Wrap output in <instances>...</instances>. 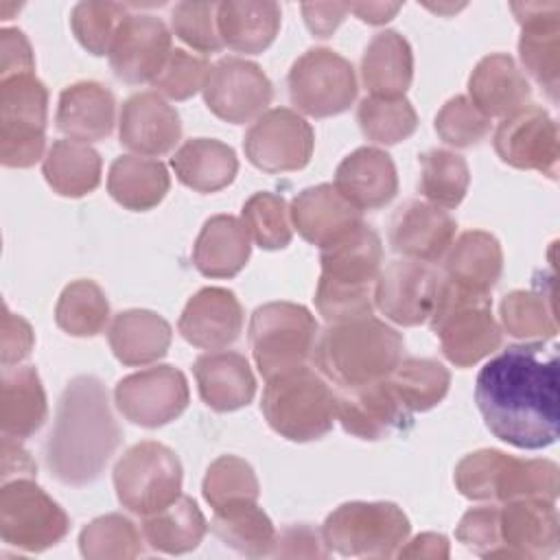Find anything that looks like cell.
<instances>
[{
    "label": "cell",
    "instance_id": "6da1fadb",
    "mask_svg": "<svg viewBox=\"0 0 560 560\" xmlns=\"http://www.w3.org/2000/svg\"><path fill=\"white\" fill-rule=\"evenodd\" d=\"M477 409L494 438L516 448L558 440V354L542 341L508 346L477 374Z\"/></svg>",
    "mask_w": 560,
    "mask_h": 560
},
{
    "label": "cell",
    "instance_id": "7a4b0ae2",
    "mask_svg": "<svg viewBox=\"0 0 560 560\" xmlns=\"http://www.w3.org/2000/svg\"><path fill=\"white\" fill-rule=\"evenodd\" d=\"M120 438L105 385L92 374H79L59 396L44 444L46 466L66 486H88L101 477Z\"/></svg>",
    "mask_w": 560,
    "mask_h": 560
},
{
    "label": "cell",
    "instance_id": "3957f363",
    "mask_svg": "<svg viewBox=\"0 0 560 560\" xmlns=\"http://www.w3.org/2000/svg\"><path fill=\"white\" fill-rule=\"evenodd\" d=\"M402 335L374 315L332 322L317 337L313 359L319 372L341 385L354 387L381 381L400 363Z\"/></svg>",
    "mask_w": 560,
    "mask_h": 560
},
{
    "label": "cell",
    "instance_id": "277c9868",
    "mask_svg": "<svg viewBox=\"0 0 560 560\" xmlns=\"http://www.w3.org/2000/svg\"><path fill=\"white\" fill-rule=\"evenodd\" d=\"M319 252L322 273L315 291L319 315L328 324L372 315L374 282L383 262L381 236L368 223H361L354 232Z\"/></svg>",
    "mask_w": 560,
    "mask_h": 560
},
{
    "label": "cell",
    "instance_id": "5b68a950",
    "mask_svg": "<svg viewBox=\"0 0 560 560\" xmlns=\"http://www.w3.org/2000/svg\"><path fill=\"white\" fill-rule=\"evenodd\" d=\"M453 481L459 494L472 501H556L560 472L551 459H521L497 448H479L459 459Z\"/></svg>",
    "mask_w": 560,
    "mask_h": 560
},
{
    "label": "cell",
    "instance_id": "8992f818",
    "mask_svg": "<svg viewBox=\"0 0 560 560\" xmlns=\"http://www.w3.org/2000/svg\"><path fill=\"white\" fill-rule=\"evenodd\" d=\"M260 411L278 435L291 442H313L332 429L337 394L322 374L300 365L267 381Z\"/></svg>",
    "mask_w": 560,
    "mask_h": 560
},
{
    "label": "cell",
    "instance_id": "52a82bcc",
    "mask_svg": "<svg viewBox=\"0 0 560 560\" xmlns=\"http://www.w3.org/2000/svg\"><path fill=\"white\" fill-rule=\"evenodd\" d=\"M429 324L455 368H470L501 346L490 295L466 291L446 278L438 282Z\"/></svg>",
    "mask_w": 560,
    "mask_h": 560
},
{
    "label": "cell",
    "instance_id": "ba28073f",
    "mask_svg": "<svg viewBox=\"0 0 560 560\" xmlns=\"http://www.w3.org/2000/svg\"><path fill=\"white\" fill-rule=\"evenodd\" d=\"M409 529L407 514L392 501H348L326 516L322 538L346 558H392Z\"/></svg>",
    "mask_w": 560,
    "mask_h": 560
},
{
    "label": "cell",
    "instance_id": "9c48e42d",
    "mask_svg": "<svg viewBox=\"0 0 560 560\" xmlns=\"http://www.w3.org/2000/svg\"><path fill=\"white\" fill-rule=\"evenodd\" d=\"M249 350L265 381L306 365L313 357L319 326L315 315L295 302H267L252 313Z\"/></svg>",
    "mask_w": 560,
    "mask_h": 560
},
{
    "label": "cell",
    "instance_id": "30bf717a",
    "mask_svg": "<svg viewBox=\"0 0 560 560\" xmlns=\"http://www.w3.org/2000/svg\"><path fill=\"white\" fill-rule=\"evenodd\" d=\"M48 120V90L33 74L0 79V162L28 168L44 158Z\"/></svg>",
    "mask_w": 560,
    "mask_h": 560
},
{
    "label": "cell",
    "instance_id": "8fae6325",
    "mask_svg": "<svg viewBox=\"0 0 560 560\" xmlns=\"http://www.w3.org/2000/svg\"><path fill=\"white\" fill-rule=\"evenodd\" d=\"M184 470L173 448L144 440L129 446L114 466L118 503L138 516L164 510L182 494Z\"/></svg>",
    "mask_w": 560,
    "mask_h": 560
},
{
    "label": "cell",
    "instance_id": "7c38bea8",
    "mask_svg": "<svg viewBox=\"0 0 560 560\" xmlns=\"http://www.w3.org/2000/svg\"><path fill=\"white\" fill-rule=\"evenodd\" d=\"M291 105L306 116H337L357 98V74L352 63L332 48H308L287 74Z\"/></svg>",
    "mask_w": 560,
    "mask_h": 560
},
{
    "label": "cell",
    "instance_id": "4fadbf2b",
    "mask_svg": "<svg viewBox=\"0 0 560 560\" xmlns=\"http://www.w3.org/2000/svg\"><path fill=\"white\" fill-rule=\"evenodd\" d=\"M70 529L63 508L52 501L33 477L4 481L0 490V536L22 551L55 547Z\"/></svg>",
    "mask_w": 560,
    "mask_h": 560
},
{
    "label": "cell",
    "instance_id": "5bb4252c",
    "mask_svg": "<svg viewBox=\"0 0 560 560\" xmlns=\"http://www.w3.org/2000/svg\"><path fill=\"white\" fill-rule=\"evenodd\" d=\"M492 542L488 558H551L560 542L556 501L512 499L492 503Z\"/></svg>",
    "mask_w": 560,
    "mask_h": 560
},
{
    "label": "cell",
    "instance_id": "9a60e30c",
    "mask_svg": "<svg viewBox=\"0 0 560 560\" xmlns=\"http://www.w3.org/2000/svg\"><path fill=\"white\" fill-rule=\"evenodd\" d=\"M190 389L182 370L153 365L120 378L114 387L116 409L133 424L158 429L177 420L188 407Z\"/></svg>",
    "mask_w": 560,
    "mask_h": 560
},
{
    "label": "cell",
    "instance_id": "2e32d148",
    "mask_svg": "<svg viewBox=\"0 0 560 560\" xmlns=\"http://www.w3.org/2000/svg\"><path fill=\"white\" fill-rule=\"evenodd\" d=\"M315 147L313 127L289 107L260 114L245 131V158L265 173L300 171L311 162Z\"/></svg>",
    "mask_w": 560,
    "mask_h": 560
},
{
    "label": "cell",
    "instance_id": "e0dca14e",
    "mask_svg": "<svg viewBox=\"0 0 560 560\" xmlns=\"http://www.w3.org/2000/svg\"><path fill=\"white\" fill-rule=\"evenodd\" d=\"M206 107L221 120L243 125L267 112L273 85L262 68L243 57H223L210 66L203 85Z\"/></svg>",
    "mask_w": 560,
    "mask_h": 560
},
{
    "label": "cell",
    "instance_id": "ac0fdd59",
    "mask_svg": "<svg viewBox=\"0 0 560 560\" xmlns=\"http://www.w3.org/2000/svg\"><path fill=\"white\" fill-rule=\"evenodd\" d=\"M497 155L523 171H538L551 179L558 175V125L540 105H525L505 116L494 131Z\"/></svg>",
    "mask_w": 560,
    "mask_h": 560
},
{
    "label": "cell",
    "instance_id": "d6986e66",
    "mask_svg": "<svg viewBox=\"0 0 560 560\" xmlns=\"http://www.w3.org/2000/svg\"><path fill=\"white\" fill-rule=\"evenodd\" d=\"M337 420L346 433L376 442L407 433L413 413L405 407L385 376L374 383L343 387V392L337 394Z\"/></svg>",
    "mask_w": 560,
    "mask_h": 560
},
{
    "label": "cell",
    "instance_id": "ffe728a7",
    "mask_svg": "<svg viewBox=\"0 0 560 560\" xmlns=\"http://www.w3.org/2000/svg\"><path fill=\"white\" fill-rule=\"evenodd\" d=\"M171 31L147 13H127L109 46V66L118 79L131 85L151 83L171 55Z\"/></svg>",
    "mask_w": 560,
    "mask_h": 560
},
{
    "label": "cell",
    "instance_id": "44dd1931",
    "mask_svg": "<svg viewBox=\"0 0 560 560\" xmlns=\"http://www.w3.org/2000/svg\"><path fill=\"white\" fill-rule=\"evenodd\" d=\"M510 9L521 24V63L547 96L556 101L560 83V4L512 2Z\"/></svg>",
    "mask_w": 560,
    "mask_h": 560
},
{
    "label": "cell",
    "instance_id": "7402d4cb",
    "mask_svg": "<svg viewBox=\"0 0 560 560\" xmlns=\"http://www.w3.org/2000/svg\"><path fill=\"white\" fill-rule=\"evenodd\" d=\"M440 278L418 260H394L374 282V306L398 326L429 319Z\"/></svg>",
    "mask_w": 560,
    "mask_h": 560
},
{
    "label": "cell",
    "instance_id": "603a6c76",
    "mask_svg": "<svg viewBox=\"0 0 560 560\" xmlns=\"http://www.w3.org/2000/svg\"><path fill=\"white\" fill-rule=\"evenodd\" d=\"M118 138L136 155L158 158L179 142L182 120L177 109L155 90L136 92L120 107Z\"/></svg>",
    "mask_w": 560,
    "mask_h": 560
},
{
    "label": "cell",
    "instance_id": "cb8c5ba5",
    "mask_svg": "<svg viewBox=\"0 0 560 560\" xmlns=\"http://www.w3.org/2000/svg\"><path fill=\"white\" fill-rule=\"evenodd\" d=\"M457 221L440 206L422 199L400 203L389 221V245L409 260L435 262L451 247Z\"/></svg>",
    "mask_w": 560,
    "mask_h": 560
},
{
    "label": "cell",
    "instance_id": "d4e9b609",
    "mask_svg": "<svg viewBox=\"0 0 560 560\" xmlns=\"http://www.w3.org/2000/svg\"><path fill=\"white\" fill-rule=\"evenodd\" d=\"M289 217L293 230L319 249L335 245L365 223L361 210L354 208L335 184H317L298 192L289 206Z\"/></svg>",
    "mask_w": 560,
    "mask_h": 560
},
{
    "label": "cell",
    "instance_id": "484cf974",
    "mask_svg": "<svg viewBox=\"0 0 560 560\" xmlns=\"http://www.w3.org/2000/svg\"><path fill=\"white\" fill-rule=\"evenodd\" d=\"M177 328L195 348L223 350L234 343L243 330V306L234 291L203 287L186 302Z\"/></svg>",
    "mask_w": 560,
    "mask_h": 560
},
{
    "label": "cell",
    "instance_id": "4316f807",
    "mask_svg": "<svg viewBox=\"0 0 560 560\" xmlns=\"http://www.w3.org/2000/svg\"><path fill=\"white\" fill-rule=\"evenodd\" d=\"M335 188L361 212L385 208L398 192L396 164L378 147H359L339 162Z\"/></svg>",
    "mask_w": 560,
    "mask_h": 560
},
{
    "label": "cell",
    "instance_id": "83f0119b",
    "mask_svg": "<svg viewBox=\"0 0 560 560\" xmlns=\"http://www.w3.org/2000/svg\"><path fill=\"white\" fill-rule=\"evenodd\" d=\"M192 374L201 400L214 411H236L252 402L256 378L247 359L232 350H210L195 359Z\"/></svg>",
    "mask_w": 560,
    "mask_h": 560
},
{
    "label": "cell",
    "instance_id": "f1b7e54d",
    "mask_svg": "<svg viewBox=\"0 0 560 560\" xmlns=\"http://www.w3.org/2000/svg\"><path fill=\"white\" fill-rule=\"evenodd\" d=\"M532 88L516 61L505 52H492L477 61L468 77V98L490 120L525 107Z\"/></svg>",
    "mask_w": 560,
    "mask_h": 560
},
{
    "label": "cell",
    "instance_id": "f546056e",
    "mask_svg": "<svg viewBox=\"0 0 560 560\" xmlns=\"http://www.w3.org/2000/svg\"><path fill=\"white\" fill-rule=\"evenodd\" d=\"M116 122V98L98 81H77L59 94L55 125L70 140L96 142L112 133Z\"/></svg>",
    "mask_w": 560,
    "mask_h": 560
},
{
    "label": "cell",
    "instance_id": "4dcf8cb0",
    "mask_svg": "<svg viewBox=\"0 0 560 560\" xmlns=\"http://www.w3.org/2000/svg\"><path fill=\"white\" fill-rule=\"evenodd\" d=\"M503 271V249L494 234L468 230L459 234L444 256V278L466 291L490 295Z\"/></svg>",
    "mask_w": 560,
    "mask_h": 560
},
{
    "label": "cell",
    "instance_id": "1f68e13d",
    "mask_svg": "<svg viewBox=\"0 0 560 560\" xmlns=\"http://www.w3.org/2000/svg\"><path fill=\"white\" fill-rule=\"evenodd\" d=\"M282 11L269 0H225L217 4V28L223 46L256 55L271 46L280 31Z\"/></svg>",
    "mask_w": 560,
    "mask_h": 560
},
{
    "label": "cell",
    "instance_id": "d6a6232c",
    "mask_svg": "<svg viewBox=\"0 0 560 560\" xmlns=\"http://www.w3.org/2000/svg\"><path fill=\"white\" fill-rule=\"evenodd\" d=\"M173 339L171 324L147 308H129L114 315L107 341L122 365H149L168 352Z\"/></svg>",
    "mask_w": 560,
    "mask_h": 560
},
{
    "label": "cell",
    "instance_id": "836d02e7",
    "mask_svg": "<svg viewBox=\"0 0 560 560\" xmlns=\"http://www.w3.org/2000/svg\"><path fill=\"white\" fill-rule=\"evenodd\" d=\"M252 238L241 219L232 214L210 217L192 247V262L206 278H232L249 260Z\"/></svg>",
    "mask_w": 560,
    "mask_h": 560
},
{
    "label": "cell",
    "instance_id": "e575fe53",
    "mask_svg": "<svg viewBox=\"0 0 560 560\" xmlns=\"http://www.w3.org/2000/svg\"><path fill=\"white\" fill-rule=\"evenodd\" d=\"M48 405L33 365L4 368L0 381V429L4 438L26 440L46 420Z\"/></svg>",
    "mask_w": 560,
    "mask_h": 560
},
{
    "label": "cell",
    "instance_id": "d590c367",
    "mask_svg": "<svg viewBox=\"0 0 560 560\" xmlns=\"http://www.w3.org/2000/svg\"><path fill=\"white\" fill-rule=\"evenodd\" d=\"M413 79V52L398 31L376 33L361 57V81L370 96H405Z\"/></svg>",
    "mask_w": 560,
    "mask_h": 560
},
{
    "label": "cell",
    "instance_id": "8d00e7d4",
    "mask_svg": "<svg viewBox=\"0 0 560 560\" xmlns=\"http://www.w3.org/2000/svg\"><path fill=\"white\" fill-rule=\"evenodd\" d=\"M175 177L197 190L217 192L230 186L238 173L234 149L217 138H190L171 158Z\"/></svg>",
    "mask_w": 560,
    "mask_h": 560
},
{
    "label": "cell",
    "instance_id": "74e56055",
    "mask_svg": "<svg viewBox=\"0 0 560 560\" xmlns=\"http://www.w3.org/2000/svg\"><path fill=\"white\" fill-rule=\"evenodd\" d=\"M171 188L166 166L155 158L120 155L107 173V192L127 210L144 212L155 208Z\"/></svg>",
    "mask_w": 560,
    "mask_h": 560
},
{
    "label": "cell",
    "instance_id": "f35d334b",
    "mask_svg": "<svg viewBox=\"0 0 560 560\" xmlns=\"http://www.w3.org/2000/svg\"><path fill=\"white\" fill-rule=\"evenodd\" d=\"M103 162L96 149L79 140H55L44 155L42 173L48 186L70 199H79L96 190L101 184Z\"/></svg>",
    "mask_w": 560,
    "mask_h": 560
},
{
    "label": "cell",
    "instance_id": "ab89813d",
    "mask_svg": "<svg viewBox=\"0 0 560 560\" xmlns=\"http://www.w3.org/2000/svg\"><path fill=\"white\" fill-rule=\"evenodd\" d=\"M206 532V516L201 514L199 505L186 494H179L164 510L142 516L144 542L160 553H188L199 547Z\"/></svg>",
    "mask_w": 560,
    "mask_h": 560
},
{
    "label": "cell",
    "instance_id": "60d3db41",
    "mask_svg": "<svg viewBox=\"0 0 560 560\" xmlns=\"http://www.w3.org/2000/svg\"><path fill=\"white\" fill-rule=\"evenodd\" d=\"M212 512L210 529L225 547L247 558L271 556L278 532L258 501H241Z\"/></svg>",
    "mask_w": 560,
    "mask_h": 560
},
{
    "label": "cell",
    "instance_id": "b9f144b4",
    "mask_svg": "<svg viewBox=\"0 0 560 560\" xmlns=\"http://www.w3.org/2000/svg\"><path fill=\"white\" fill-rule=\"evenodd\" d=\"M398 398L405 402V407L416 411H429L435 405L444 400L451 385L448 370L427 357H407L400 359V363L392 370L387 376Z\"/></svg>",
    "mask_w": 560,
    "mask_h": 560
},
{
    "label": "cell",
    "instance_id": "7bdbcfd3",
    "mask_svg": "<svg viewBox=\"0 0 560 560\" xmlns=\"http://www.w3.org/2000/svg\"><path fill=\"white\" fill-rule=\"evenodd\" d=\"M503 330L523 341H547L558 332L551 295L538 289L510 291L499 306Z\"/></svg>",
    "mask_w": 560,
    "mask_h": 560
},
{
    "label": "cell",
    "instance_id": "ee69618b",
    "mask_svg": "<svg viewBox=\"0 0 560 560\" xmlns=\"http://www.w3.org/2000/svg\"><path fill=\"white\" fill-rule=\"evenodd\" d=\"M109 319V302L94 280H74L63 287L57 306V326L72 337H94Z\"/></svg>",
    "mask_w": 560,
    "mask_h": 560
},
{
    "label": "cell",
    "instance_id": "f6af8a7d",
    "mask_svg": "<svg viewBox=\"0 0 560 560\" xmlns=\"http://www.w3.org/2000/svg\"><path fill=\"white\" fill-rule=\"evenodd\" d=\"M470 171L466 160L448 149H429L420 155L418 188L429 203L444 210L457 208L468 192Z\"/></svg>",
    "mask_w": 560,
    "mask_h": 560
},
{
    "label": "cell",
    "instance_id": "bcb514c9",
    "mask_svg": "<svg viewBox=\"0 0 560 560\" xmlns=\"http://www.w3.org/2000/svg\"><path fill=\"white\" fill-rule=\"evenodd\" d=\"M142 540L144 536L131 518L112 512L81 529L79 549L88 560H129L142 553Z\"/></svg>",
    "mask_w": 560,
    "mask_h": 560
},
{
    "label": "cell",
    "instance_id": "7dc6e473",
    "mask_svg": "<svg viewBox=\"0 0 560 560\" xmlns=\"http://www.w3.org/2000/svg\"><path fill=\"white\" fill-rule=\"evenodd\" d=\"M363 136L376 144H398L418 127V114L405 96H365L357 107Z\"/></svg>",
    "mask_w": 560,
    "mask_h": 560
},
{
    "label": "cell",
    "instance_id": "c3c4849f",
    "mask_svg": "<svg viewBox=\"0 0 560 560\" xmlns=\"http://www.w3.org/2000/svg\"><path fill=\"white\" fill-rule=\"evenodd\" d=\"M241 221H243L249 238L267 252L284 249L293 238L289 206H287L284 197H280L276 192H269V190L254 192L243 203Z\"/></svg>",
    "mask_w": 560,
    "mask_h": 560
},
{
    "label": "cell",
    "instance_id": "681fc988",
    "mask_svg": "<svg viewBox=\"0 0 560 560\" xmlns=\"http://www.w3.org/2000/svg\"><path fill=\"white\" fill-rule=\"evenodd\" d=\"M201 492L206 503L219 510L241 501H258L260 486L254 468L243 457L221 455L208 466Z\"/></svg>",
    "mask_w": 560,
    "mask_h": 560
},
{
    "label": "cell",
    "instance_id": "f907efd6",
    "mask_svg": "<svg viewBox=\"0 0 560 560\" xmlns=\"http://www.w3.org/2000/svg\"><path fill=\"white\" fill-rule=\"evenodd\" d=\"M125 15L127 9L118 2H79L70 11V28L88 52L101 57L109 52Z\"/></svg>",
    "mask_w": 560,
    "mask_h": 560
},
{
    "label": "cell",
    "instance_id": "816d5d0a",
    "mask_svg": "<svg viewBox=\"0 0 560 560\" xmlns=\"http://www.w3.org/2000/svg\"><path fill=\"white\" fill-rule=\"evenodd\" d=\"M490 127V118L481 114L464 94L448 98L435 114L438 136L442 138V142L457 149H466L481 142L488 136Z\"/></svg>",
    "mask_w": 560,
    "mask_h": 560
},
{
    "label": "cell",
    "instance_id": "f5cc1de1",
    "mask_svg": "<svg viewBox=\"0 0 560 560\" xmlns=\"http://www.w3.org/2000/svg\"><path fill=\"white\" fill-rule=\"evenodd\" d=\"M208 72H210V63L203 57L192 55L184 48H173L164 68L151 81V85L155 88L158 94L166 98L186 101L199 90H203Z\"/></svg>",
    "mask_w": 560,
    "mask_h": 560
},
{
    "label": "cell",
    "instance_id": "db71d44e",
    "mask_svg": "<svg viewBox=\"0 0 560 560\" xmlns=\"http://www.w3.org/2000/svg\"><path fill=\"white\" fill-rule=\"evenodd\" d=\"M171 28L184 44L199 52H217L223 48L214 2H177L171 9Z\"/></svg>",
    "mask_w": 560,
    "mask_h": 560
},
{
    "label": "cell",
    "instance_id": "11a10c76",
    "mask_svg": "<svg viewBox=\"0 0 560 560\" xmlns=\"http://www.w3.org/2000/svg\"><path fill=\"white\" fill-rule=\"evenodd\" d=\"M328 553L322 532H315L304 523L282 529L271 551L276 558H326Z\"/></svg>",
    "mask_w": 560,
    "mask_h": 560
},
{
    "label": "cell",
    "instance_id": "9f6ffc18",
    "mask_svg": "<svg viewBox=\"0 0 560 560\" xmlns=\"http://www.w3.org/2000/svg\"><path fill=\"white\" fill-rule=\"evenodd\" d=\"M0 330H2L0 332V337H2V348H0L2 365L9 368L13 363L24 361L31 354L33 346H35V335H33L31 324L22 315L11 313L9 306L4 304L2 328Z\"/></svg>",
    "mask_w": 560,
    "mask_h": 560
},
{
    "label": "cell",
    "instance_id": "6f0895ef",
    "mask_svg": "<svg viewBox=\"0 0 560 560\" xmlns=\"http://www.w3.org/2000/svg\"><path fill=\"white\" fill-rule=\"evenodd\" d=\"M0 79L35 70V57L28 39L20 28L0 31Z\"/></svg>",
    "mask_w": 560,
    "mask_h": 560
},
{
    "label": "cell",
    "instance_id": "680465c9",
    "mask_svg": "<svg viewBox=\"0 0 560 560\" xmlns=\"http://www.w3.org/2000/svg\"><path fill=\"white\" fill-rule=\"evenodd\" d=\"M348 11L350 7L339 2H304L302 4L304 22L315 37H330L337 31V26L343 22Z\"/></svg>",
    "mask_w": 560,
    "mask_h": 560
},
{
    "label": "cell",
    "instance_id": "91938a15",
    "mask_svg": "<svg viewBox=\"0 0 560 560\" xmlns=\"http://www.w3.org/2000/svg\"><path fill=\"white\" fill-rule=\"evenodd\" d=\"M398 558H431V560H444L448 558V540L444 534L424 532L409 540L405 547L396 551Z\"/></svg>",
    "mask_w": 560,
    "mask_h": 560
},
{
    "label": "cell",
    "instance_id": "94428289",
    "mask_svg": "<svg viewBox=\"0 0 560 560\" xmlns=\"http://www.w3.org/2000/svg\"><path fill=\"white\" fill-rule=\"evenodd\" d=\"M15 466L20 477H33L37 472L35 462L20 446V440L2 435V475H7Z\"/></svg>",
    "mask_w": 560,
    "mask_h": 560
},
{
    "label": "cell",
    "instance_id": "6125c7cd",
    "mask_svg": "<svg viewBox=\"0 0 560 560\" xmlns=\"http://www.w3.org/2000/svg\"><path fill=\"white\" fill-rule=\"evenodd\" d=\"M350 11L361 20V22H368V24H385L387 20H392L402 4L394 2H354V4H348Z\"/></svg>",
    "mask_w": 560,
    "mask_h": 560
}]
</instances>
